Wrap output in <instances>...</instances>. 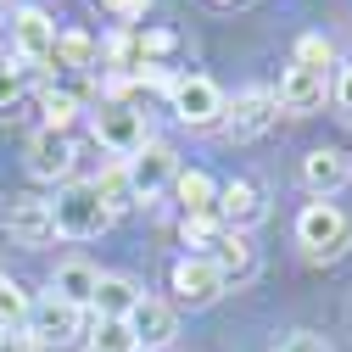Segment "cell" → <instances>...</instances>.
Here are the masks:
<instances>
[{
	"label": "cell",
	"instance_id": "obj_1",
	"mask_svg": "<svg viewBox=\"0 0 352 352\" xmlns=\"http://www.w3.org/2000/svg\"><path fill=\"white\" fill-rule=\"evenodd\" d=\"M296 246L314 257V263H330L352 246V218L336 207V201H307L296 212Z\"/></svg>",
	"mask_w": 352,
	"mask_h": 352
},
{
	"label": "cell",
	"instance_id": "obj_2",
	"mask_svg": "<svg viewBox=\"0 0 352 352\" xmlns=\"http://www.w3.org/2000/svg\"><path fill=\"white\" fill-rule=\"evenodd\" d=\"M51 218H56V235H67V241H90V235H101V230L112 224V212H107L96 179L62 185V196L51 201Z\"/></svg>",
	"mask_w": 352,
	"mask_h": 352
},
{
	"label": "cell",
	"instance_id": "obj_3",
	"mask_svg": "<svg viewBox=\"0 0 352 352\" xmlns=\"http://www.w3.org/2000/svg\"><path fill=\"white\" fill-rule=\"evenodd\" d=\"M168 107H173V118H179V123L207 129V123L224 118V90H218L212 78H201V73H185V78L168 84Z\"/></svg>",
	"mask_w": 352,
	"mask_h": 352
},
{
	"label": "cell",
	"instance_id": "obj_4",
	"mask_svg": "<svg viewBox=\"0 0 352 352\" xmlns=\"http://www.w3.org/2000/svg\"><path fill=\"white\" fill-rule=\"evenodd\" d=\"M173 173H179V162H173V151L162 140H146L135 157L123 162V179H129V190H135V201H157L173 185Z\"/></svg>",
	"mask_w": 352,
	"mask_h": 352
},
{
	"label": "cell",
	"instance_id": "obj_5",
	"mask_svg": "<svg viewBox=\"0 0 352 352\" xmlns=\"http://www.w3.org/2000/svg\"><path fill=\"white\" fill-rule=\"evenodd\" d=\"M168 285H173V296H179L185 307H212L218 296L230 291L224 274L212 269V257H179V263H173V274H168Z\"/></svg>",
	"mask_w": 352,
	"mask_h": 352
},
{
	"label": "cell",
	"instance_id": "obj_6",
	"mask_svg": "<svg viewBox=\"0 0 352 352\" xmlns=\"http://www.w3.org/2000/svg\"><path fill=\"white\" fill-rule=\"evenodd\" d=\"M96 140H101L107 151H118V157L129 162V157H135V151H140V146H146L151 135H146V118H140L135 107L112 101V107H101V112H96Z\"/></svg>",
	"mask_w": 352,
	"mask_h": 352
},
{
	"label": "cell",
	"instance_id": "obj_7",
	"mask_svg": "<svg viewBox=\"0 0 352 352\" xmlns=\"http://www.w3.org/2000/svg\"><path fill=\"white\" fill-rule=\"evenodd\" d=\"M280 118V101L274 90H241L235 107H224V123H230V140H257V135H269Z\"/></svg>",
	"mask_w": 352,
	"mask_h": 352
},
{
	"label": "cell",
	"instance_id": "obj_8",
	"mask_svg": "<svg viewBox=\"0 0 352 352\" xmlns=\"http://www.w3.org/2000/svg\"><path fill=\"white\" fill-rule=\"evenodd\" d=\"M324 96H330V73H314V67H285V78H280V90H274V101H280V112H291V118H307V112H319L324 107Z\"/></svg>",
	"mask_w": 352,
	"mask_h": 352
},
{
	"label": "cell",
	"instance_id": "obj_9",
	"mask_svg": "<svg viewBox=\"0 0 352 352\" xmlns=\"http://www.w3.org/2000/svg\"><path fill=\"white\" fill-rule=\"evenodd\" d=\"M218 218H224V230L252 235L269 218V201H263V190L252 179H230V185H218Z\"/></svg>",
	"mask_w": 352,
	"mask_h": 352
},
{
	"label": "cell",
	"instance_id": "obj_10",
	"mask_svg": "<svg viewBox=\"0 0 352 352\" xmlns=\"http://www.w3.org/2000/svg\"><path fill=\"white\" fill-rule=\"evenodd\" d=\"M6 235H12L17 246H28V252L51 246V241H56V218H51V201H34V196L12 201V207H6Z\"/></svg>",
	"mask_w": 352,
	"mask_h": 352
},
{
	"label": "cell",
	"instance_id": "obj_11",
	"mask_svg": "<svg viewBox=\"0 0 352 352\" xmlns=\"http://www.w3.org/2000/svg\"><path fill=\"white\" fill-rule=\"evenodd\" d=\"M23 330L34 336V346H62V341L78 336V307H67V302H56V296H39V302L28 307V324H23Z\"/></svg>",
	"mask_w": 352,
	"mask_h": 352
},
{
	"label": "cell",
	"instance_id": "obj_12",
	"mask_svg": "<svg viewBox=\"0 0 352 352\" xmlns=\"http://www.w3.org/2000/svg\"><path fill=\"white\" fill-rule=\"evenodd\" d=\"M129 330H135L140 352H162V346H173V336H179V319H173V307H168V302L140 296V302H135V314H129Z\"/></svg>",
	"mask_w": 352,
	"mask_h": 352
},
{
	"label": "cell",
	"instance_id": "obj_13",
	"mask_svg": "<svg viewBox=\"0 0 352 352\" xmlns=\"http://www.w3.org/2000/svg\"><path fill=\"white\" fill-rule=\"evenodd\" d=\"M73 157H78V146L67 135H56V129H39V135L28 140V173L34 179H67Z\"/></svg>",
	"mask_w": 352,
	"mask_h": 352
},
{
	"label": "cell",
	"instance_id": "obj_14",
	"mask_svg": "<svg viewBox=\"0 0 352 352\" xmlns=\"http://www.w3.org/2000/svg\"><path fill=\"white\" fill-rule=\"evenodd\" d=\"M12 45H17V62H51L56 23L39 12V6H23V12L12 17Z\"/></svg>",
	"mask_w": 352,
	"mask_h": 352
},
{
	"label": "cell",
	"instance_id": "obj_15",
	"mask_svg": "<svg viewBox=\"0 0 352 352\" xmlns=\"http://www.w3.org/2000/svg\"><path fill=\"white\" fill-rule=\"evenodd\" d=\"M346 179H352V168H346V157H341L336 146H319V151H307V157H302V185L314 190L319 201H330Z\"/></svg>",
	"mask_w": 352,
	"mask_h": 352
},
{
	"label": "cell",
	"instance_id": "obj_16",
	"mask_svg": "<svg viewBox=\"0 0 352 352\" xmlns=\"http://www.w3.org/2000/svg\"><path fill=\"white\" fill-rule=\"evenodd\" d=\"M207 257H212V269L224 274V285H230V280H246V274L257 269V246H252V235H241V230H224V235L212 241Z\"/></svg>",
	"mask_w": 352,
	"mask_h": 352
},
{
	"label": "cell",
	"instance_id": "obj_17",
	"mask_svg": "<svg viewBox=\"0 0 352 352\" xmlns=\"http://www.w3.org/2000/svg\"><path fill=\"white\" fill-rule=\"evenodd\" d=\"M135 302H140V285L129 280V274H101L96 280V296H90L96 319H129V314H135Z\"/></svg>",
	"mask_w": 352,
	"mask_h": 352
},
{
	"label": "cell",
	"instance_id": "obj_18",
	"mask_svg": "<svg viewBox=\"0 0 352 352\" xmlns=\"http://www.w3.org/2000/svg\"><path fill=\"white\" fill-rule=\"evenodd\" d=\"M96 280H101V274L90 269V263H78V257H73V263H62V269L51 274V296L84 314V307H90V296H96Z\"/></svg>",
	"mask_w": 352,
	"mask_h": 352
},
{
	"label": "cell",
	"instance_id": "obj_19",
	"mask_svg": "<svg viewBox=\"0 0 352 352\" xmlns=\"http://www.w3.org/2000/svg\"><path fill=\"white\" fill-rule=\"evenodd\" d=\"M173 196H179L185 218L218 212V179H212V173H201V168H179V173H173Z\"/></svg>",
	"mask_w": 352,
	"mask_h": 352
},
{
	"label": "cell",
	"instance_id": "obj_20",
	"mask_svg": "<svg viewBox=\"0 0 352 352\" xmlns=\"http://www.w3.org/2000/svg\"><path fill=\"white\" fill-rule=\"evenodd\" d=\"M51 62L56 67H96V39L90 34H56V45H51Z\"/></svg>",
	"mask_w": 352,
	"mask_h": 352
},
{
	"label": "cell",
	"instance_id": "obj_21",
	"mask_svg": "<svg viewBox=\"0 0 352 352\" xmlns=\"http://www.w3.org/2000/svg\"><path fill=\"white\" fill-rule=\"evenodd\" d=\"M179 235H185V246H196L190 257H207V252H212V241L224 235V218H218V212H196V218H179Z\"/></svg>",
	"mask_w": 352,
	"mask_h": 352
},
{
	"label": "cell",
	"instance_id": "obj_22",
	"mask_svg": "<svg viewBox=\"0 0 352 352\" xmlns=\"http://www.w3.org/2000/svg\"><path fill=\"white\" fill-rule=\"evenodd\" d=\"M90 352H140L129 319H96V336H90Z\"/></svg>",
	"mask_w": 352,
	"mask_h": 352
},
{
	"label": "cell",
	"instance_id": "obj_23",
	"mask_svg": "<svg viewBox=\"0 0 352 352\" xmlns=\"http://www.w3.org/2000/svg\"><path fill=\"white\" fill-rule=\"evenodd\" d=\"M28 307H34V296L17 280H0V330H23L28 324Z\"/></svg>",
	"mask_w": 352,
	"mask_h": 352
},
{
	"label": "cell",
	"instance_id": "obj_24",
	"mask_svg": "<svg viewBox=\"0 0 352 352\" xmlns=\"http://www.w3.org/2000/svg\"><path fill=\"white\" fill-rule=\"evenodd\" d=\"M39 112H45V129L67 135V123L78 118V96L73 90H45V96H39Z\"/></svg>",
	"mask_w": 352,
	"mask_h": 352
},
{
	"label": "cell",
	"instance_id": "obj_25",
	"mask_svg": "<svg viewBox=\"0 0 352 352\" xmlns=\"http://www.w3.org/2000/svg\"><path fill=\"white\" fill-rule=\"evenodd\" d=\"M96 190H101V201H107V212H112V218L135 207V190H129V179H123V162L101 173V179H96Z\"/></svg>",
	"mask_w": 352,
	"mask_h": 352
},
{
	"label": "cell",
	"instance_id": "obj_26",
	"mask_svg": "<svg viewBox=\"0 0 352 352\" xmlns=\"http://www.w3.org/2000/svg\"><path fill=\"white\" fill-rule=\"evenodd\" d=\"M296 67H314V73L336 67V45H330L324 34H302L296 39Z\"/></svg>",
	"mask_w": 352,
	"mask_h": 352
},
{
	"label": "cell",
	"instance_id": "obj_27",
	"mask_svg": "<svg viewBox=\"0 0 352 352\" xmlns=\"http://www.w3.org/2000/svg\"><path fill=\"white\" fill-rule=\"evenodd\" d=\"M23 84H28V62L0 56V107H12V101L23 96Z\"/></svg>",
	"mask_w": 352,
	"mask_h": 352
},
{
	"label": "cell",
	"instance_id": "obj_28",
	"mask_svg": "<svg viewBox=\"0 0 352 352\" xmlns=\"http://www.w3.org/2000/svg\"><path fill=\"white\" fill-rule=\"evenodd\" d=\"M274 352H336V346H330L324 336H314V330H291V336H285Z\"/></svg>",
	"mask_w": 352,
	"mask_h": 352
},
{
	"label": "cell",
	"instance_id": "obj_29",
	"mask_svg": "<svg viewBox=\"0 0 352 352\" xmlns=\"http://www.w3.org/2000/svg\"><path fill=\"white\" fill-rule=\"evenodd\" d=\"M330 96H336V107H341V118L352 123V62L336 73V84H330Z\"/></svg>",
	"mask_w": 352,
	"mask_h": 352
},
{
	"label": "cell",
	"instance_id": "obj_30",
	"mask_svg": "<svg viewBox=\"0 0 352 352\" xmlns=\"http://www.w3.org/2000/svg\"><path fill=\"white\" fill-rule=\"evenodd\" d=\"M101 6H107V12L118 17V23H135V17H140V12L151 6V0H101Z\"/></svg>",
	"mask_w": 352,
	"mask_h": 352
},
{
	"label": "cell",
	"instance_id": "obj_31",
	"mask_svg": "<svg viewBox=\"0 0 352 352\" xmlns=\"http://www.w3.org/2000/svg\"><path fill=\"white\" fill-rule=\"evenodd\" d=\"M0 352H39L28 330H0Z\"/></svg>",
	"mask_w": 352,
	"mask_h": 352
},
{
	"label": "cell",
	"instance_id": "obj_32",
	"mask_svg": "<svg viewBox=\"0 0 352 352\" xmlns=\"http://www.w3.org/2000/svg\"><path fill=\"white\" fill-rule=\"evenodd\" d=\"M0 280H6V274H0Z\"/></svg>",
	"mask_w": 352,
	"mask_h": 352
}]
</instances>
